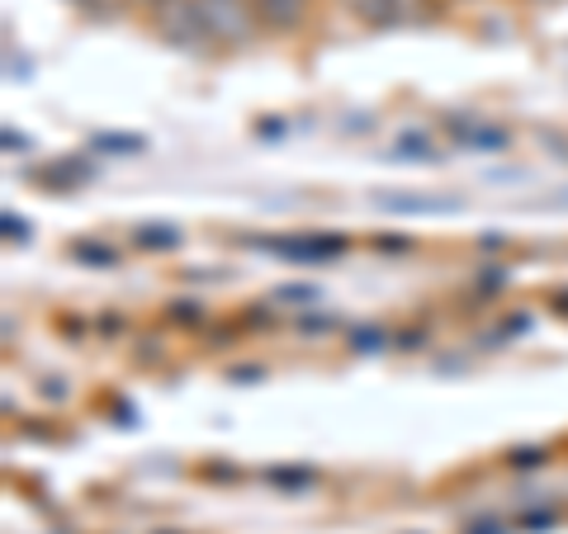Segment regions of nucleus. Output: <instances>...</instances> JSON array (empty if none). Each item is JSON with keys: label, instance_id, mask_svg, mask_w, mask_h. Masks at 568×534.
Instances as JSON below:
<instances>
[{"label": "nucleus", "instance_id": "nucleus-10", "mask_svg": "<svg viewBox=\"0 0 568 534\" xmlns=\"http://www.w3.org/2000/svg\"><path fill=\"white\" fill-rule=\"evenodd\" d=\"M71 260L81 265H95V270H110V265H119V251L104 242H71Z\"/></svg>", "mask_w": 568, "mask_h": 534}, {"label": "nucleus", "instance_id": "nucleus-18", "mask_svg": "<svg viewBox=\"0 0 568 534\" xmlns=\"http://www.w3.org/2000/svg\"><path fill=\"white\" fill-rule=\"evenodd\" d=\"M166 317H171V322H200V317H204V308H194V298H181V302H171V308H166Z\"/></svg>", "mask_w": 568, "mask_h": 534}, {"label": "nucleus", "instance_id": "nucleus-21", "mask_svg": "<svg viewBox=\"0 0 568 534\" xmlns=\"http://www.w3.org/2000/svg\"><path fill=\"white\" fill-rule=\"evenodd\" d=\"M384 251H407V237H379Z\"/></svg>", "mask_w": 568, "mask_h": 534}, {"label": "nucleus", "instance_id": "nucleus-16", "mask_svg": "<svg viewBox=\"0 0 568 534\" xmlns=\"http://www.w3.org/2000/svg\"><path fill=\"white\" fill-rule=\"evenodd\" d=\"M555 525H559L555 511H526V515H517V530H530V534H545V530H555Z\"/></svg>", "mask_w": 568, "mask_h": 534}, {"label": "nucleus", "instance_id": "nucleus-19", "mask_svg": "<svg viewBox=\"0 0 568 534\" xmlns=\"http://www.w3.org/2000/svg\"><path fill=\"white\" fill-rule=\"evenodd\" d=\"M517 525L511 521H478V525H465V534H511Z\"/></svg>", "mask_w": 568, "mask_h": 534}, {"label": "nucleus", "instance_id": "nucleus-8", "mask_svg": "<svg viewBox=\"0 0 568 534\" xmlns=\"http://www.w3.org/2000/svg\"><path fill=\"white\" fill-rule=\"evenodd\" d=\"M384 213H459V199H407V194H379Z\"/></svg>", "mask_w": 568, "mask_h": 534}, {"label": "nucleus", "instance_id": "nucleus-9", "mask_svg": "<svg viewBox=\"0 0 568 534\" xmlns=\"http://www.w3.org/2000/svg\"><path fill=\"white\" fill-rule=\"evenodd\" d=\"M394 156H398V162H422V166L440 162L436 142L426 137V133H398V142H394Z\"/></svg>", "mask_w": 568, "mask_h": 534}, {"label": "nucleus", "instance_id": "nucleus-6", "mask_svg": "<svg viewBox=\"0 0 568 534\" xmlns=\"http://www.w3.org/2000/svg\"><path fill=\"white\" fill-rule=\"evenodd\" d=\"M342 10L361 29H398V14H394L388 0H342Z\"/></svg>", "mask_w": 568, "mask_h": 534}, {"label": "nucleus", "instance_id": "nucleus-20", "mask_svg": "<svg viewBox=\"0 0 568 534\" xmlns=\"http://www.w3.org/2000/svg\"><path fill=\"white\" fill-rule=\"evenodd\" d=\"M6 237H10V242H14V237L24 242V237H29V223H24V218H14V213H6Z\"/></svg>", "mask_w": 568, "mask_h": 534}, {"label": "nucleus", "instance_id": "nucleus-5", "mask_svg": "<svg viewBox=\"0 0 568 534\" xmlns=\"http://www.w3.org/2000/svg\"><path fill=\"white\" fill-rule=\"evenodd\" d=\"M313 0H256V14L271 33H298L308 24Z\"/></svg>", "mask_w": 568, "mask_h": 534}, {"label": "nucleus", "instance_id": "nucleus-23", "mask_svg": "<svg viewBox=\"0 0 568 534\" xmlns=\"http://www.w3.org/2000/svg\"><path fill=\"white\" fill-rule=\"evenodd\" d=\"M530 6H555V0H530Z\"/></svg>", "mask_w": 568, "mask_h": 534}, {"label": "nucleus", "instance_id": "nucleus-12", "mask_svg": "<svg viewBox=\"0 0 568 534\" xmlns=\"http://www.w3.org/2000/svg\"><path fill=\"white\" fill-rule=\"evenodd\" d=\"M48 181L58 185V189H77V185L91 181V166H85L81 156H71V162H62V166H52V171H48Z\"/></svg>", "mask_w": 568, "mask_h": 534}, {"label": "nucleus", "instance_id": "nucleus-3", "mask_svg": "<svg viewBox=\"0 0 568 534\" xmlns=\"http://www.w3.org/2000/svg\"><path fill=\"white\" fill-rule=\"evenodd\" d=\"M148 24L162 43L185 48V52H209V33L200 20V6L194 0H156L148 10Z\"/></svg>", "mask_w": 568, "mask_h": 534}, {"label": "nucleus", "instance_id": "nucleus-13", "mask_svg": "<svg viewBox=\"0 0 568 534\" xmlns=\"http://www.w3.org/2000/svg\"><path fill=\"white\" fill-rule=\"evenodd\" d=\"M91 147H100V152H114V156H138L148 142L142 137H129V133H95L91 137Z\"/></svg>", "mask_w": 568, "mask_h": 534}, {"label": "nucleus", "instance_id": "nucleus-11", "mask_svg": "<svg viewBox=\"0 0 568 534\" xmlns=\"http://www.w3.org/2000/svg\"><path fill=\"white\" fill-rule=\"evenodd\" d=\"M271 298L284 302V308H313V302H323V289L317 284H280Z\"/></svg>", "mask_w": 568, "mask_h": 534}, {"label": "nucleus", "instance_id": "nucleus-17", "mask_svg": "<svg viewBox=\"0 0 568 534\" xmlns=\"http://www.w3.org/2000/svg\"><path fill=\"white\" fill-rule=\"evenodd\" d=\"M384 341H388V336H384L379 327H365V331L351 336V350H365V355H369V350H384Z\"/></svg>", "mask_w": 568, "mask_h": 534}, {"label": "nucleus", "instance_id": "nucleus-2", "mask_svg": "<svg viewBox=\"0 0 568 534\" xmlns=\"http://www.w3.org/2000/svg\"><path fill=\"white\" fill-rule=\"evenodd\" d=\"M246 246L290 265H336L351 242L336 233H290V237H246Z\"/></svg>", "mask_w": 568, "mask_h": 534}, {"label": "nucleus", "instance_id": "nucleus-4", "mask_svg": "<svg viewBox=\"0 0 568 534\" xmlns=\"http://www.w3.org/2000/svg\"><path fill=\"white\" fill-rule=\"evenodd\" d=\"M446 129H450V137L459 142V147H474V152H507V142H511L507 129L484 123V119H465V114H450Z\"/></svg>", "mask_w": 568, "mask_h": 534}, {"label": "nucleus", "instance_id": "nucleus-1", "mask_svg": "<svg viewBox=\"0 0 568 534\" xmlns=\"http://www.w3.org/2000/svg\"><path fill=\"white\" fill-rule=\"evenodd\" d=\"M194 6H200L209 48H246L265 29L256 14V0H194Z\"/></svg>", "mask_w": 568, "mask_h": 534}, {"label": "nucleus", "instance_id": "nucleus-7", "mask_svg": "<svg viewBox=\"0 0 568 534\" xmlns=\"http://www.w3.org/2000/svg\"><path fill=\"white\" fill-rule=\"evenodd\" d=\"M133 246L138 251H175V246H181V227L175 223H142V227H133Z\"/></svg>", "mask_w": 568, "mask_h": 534}, {"label": "nucleus", "instance_id": "nucleus-22", "mask_svg": "<svg viewBox=\"0 0 568 534\" xmlns=\"http://www.w3.org/2000/svg\"><path fill=\"white\" fill-rule=\"evenodd\" d=\"M123 6H138V10H152L156 0H123Z\"/></svg>", "mask_w": 568, "mask_h": 534}, {"label": "nucleus", "instance_id": "nucleus-15", "mask_svg": "<svg viewBox=\"0 0 568 534\" xmlns=\"http://www.w3.org/2000/svg\"><path fill=\"white\" fill-rule=\"evenodd\" d=\"M507 464L511 469H540V464H549V450H540V444H526V450L507 454Z\"/></svg>", "mask_w": 568, "mask_h": 534}, {"label": "nucleus", "instance_id": "nucleus-14", "mask_svg": "<svg viewBox=\"0 0 568 534\" xmlns=\"http://www.w3.org/2000/svg\"><path fill=\"white\" fill-rule=\"evenodd\" d=\"M265 477H271L275 487H284V492H308V487L317 483V473H313V469H271Z\"/></svg>", "mask_w": 568, "mask_h": 534}]
</instances>
